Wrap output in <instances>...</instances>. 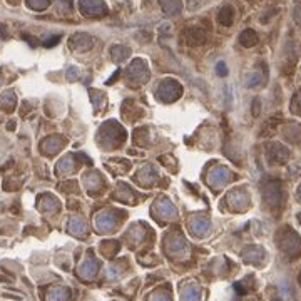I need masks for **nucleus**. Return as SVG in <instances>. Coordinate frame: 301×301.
<instances>
[{
    "mask_svg": "<svg viewBox=\"0 0 301 301\" xmlns=\"http://www.w3.org/2000/svg\"><path fill=\"white\" fill-rule=\"evenodd\" d=\"M216 69H218V74H219V76H226V74H228V69H226L224 62H219L218 67H216Z\"/></svg>",
    "mask_w": 301,
    "mask_h": 301,
    "instance_id": "11",
    "label": "nucleus"
},
{
    "mask_svg": "<svg viewBox=\"0 0 301 301\" xmlns=\"http://www.w3.org/2000/svg\"><path fill=\"white\" fill-rule=\"evenodd\" d=\"M209 221H204V219H194L192 221V230L196 231V234H199V236H203V234H206L209 231Z\"/></svg>",
    "mask_w": 301,
    "mask_h": 301,
    "instance_id": "6",
    "label": "nucleus"
},
{
    "mask_svg": "<svg viewBox=\"0 0 301 301\" xmlns=\"http://www.w3.org/2000/svg\"><path fill=\"white\" fill-rule=\"evenodd\" d=\"M162 4V10L166 12V14H176V12H179L181 5H179V0H161Z\"/></svg>",
    "mask_w": 301,
    "mask_h": 301,
    "instance_id": "5",
    "label": "nucleus"
},
{
    "mask_svg": "<svg viewBox=\"0 0 301 301\" xmlns=\"http://www.w3.org/2000/svg\"><path fill=\"white\" fill-rule=\"evenodd\" d=\"M228 178H230V172H228L224 167H216V169L209 174V184L214 186V188H221V186L226 184Z\"/></svg>",
    "mask_w": 301,
    "mask_h": 301,
    "instance_id": "2",
    "label": "nucleus"
},
{
    "mask_svg": "<svg viewBox=\"0 0 301 301\" xmlns=\"http://www.w3.org/2000/svg\"><path fill=\"white\" fill-rule=\"evenodd\" d=\"M299 281H301V278H299Z\"/></svg>",
    "mask_w": 301,
    "mask_h": 301,
    "instance_id": "12",
    "label": "nucleus"
},
{
    "mask_svg": "<svg viewBox=\"0 0 301 301\" xmlns=\"http://www.w3.org/2000/svg\"><path fill=\"white\" fill-rule=\"evenodd\" d=\"M219 22L222 23V26H230V23L233 22V12L230 7H224L219 12Z\"/></svg>",
    "mask_w": 301,
    "mask_h": 301,
    "instance_id": "8",
    "label": "nucleus"
},
{
    "mask_svg": "<svg viewBox=\"0 0 301 301\" xmlns=\"http://www.w3.org/2000/svg\"><path fill=\"white\" fill-rule=\"evenodd\" d=\"M197 298H199V293L194 288H192V291L188 290V293L184 294V301H197Z\"/></svg>",
    "mask_w": 301,
    "mask_h": 301,
    "instance_id": "10",
    "label": "nucleus"
},
{
    "mask_svg": "<svg viewBox=\"0 0 301 301\" xmlns=\"http://www.w3.org/2000/svg\"><path fill=\"white\" fill-rule=\"evenodd\" d=\"M95 269L97 268H95L94 261H86L82 264V274H86V276H92Z\"/></svg>",
    "mask_w": 301,
    "mask_h": 301,
    "instance_id": "9",
    "label": "nucleus"
},
{
    "mask_svg": "<svg viewBox=\"0 0 301 301\" xmlns=\"http://www.w3.org/2000/svg\"><path fill=\"white\" fill-rule=\"evenodd\" d=\"M158 209L161 211V214H164V216H172L176 211H174V206L169 203V201H166V199H162L159 201L158 204Z\"/></svg>",
    "mask_w": 301,
    "mask_h": 301,
    "instance_id": "7",
    "label": "nucleus"
},
{
    "mask_svg": "<svg viewBox=\"0 0 301 301\" xmlns=\"http://www.w3.org/2000/svg\"><path fill=\"white\" fill-rule=\"evenodd\" d=\"M97 226L101 228L102 231H107V230H111V228L116 224V221L112 219V216L109 213H106V214H101L99 218H97Z\"/></svg>",
    "mask_w": 301,
    "mask_h": 301,
    "instance_id": "3",
    "label": "nucleus"
},
{
    "mask_svg": "<svg viewBox=\"0 0 301 301\" xmlns=\"http://www.w3.org/2000/svg\"><path fill=\"white\" fill-rule=\"evenodd\" d=\"M241 44H243L244 47H251V45H255L256 42H258V35L253 32V30H244L243 34H241Z\"/></svg>",
    "mask_w": 301,
    "mask_h": 301,
    "instance_id": "4",
    "label": "nucleus"
},
{
    "mask_svg": "<svg viewBox=\"0 0 301 301\" xmlns=\"http://www.w3.org/2000/svg\"><path fill=\"white\" fill-rule=\"evenodd\" d=\"M159 97L166 102H171L181 94V89L176 82H162V86L159 87Z\"/></svg>",
    "mask_w": 301,
    "mask_h": 301,
    "instance_id": "1",
    "label": "nucleus"
}]
</instances>
